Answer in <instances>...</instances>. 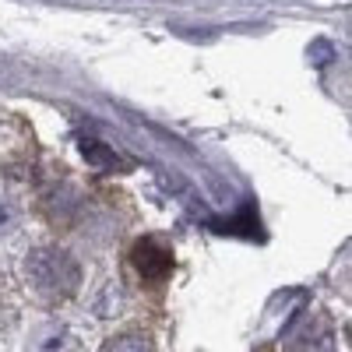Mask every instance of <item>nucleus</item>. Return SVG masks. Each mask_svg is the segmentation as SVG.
<instances>
[{"label":"nucleus","instance_id":"obj_1","mask_svg":"<svg viewBox=\"0 0 352 352\" xmlns=\"http://www.w3.org/2000/svg\"><path fill=\"white\" fill-rule=\"evenodd\" d=\"M25 275H28V282L43 292V296L64 300V296H71V292H78L81 264L67 250H60V247H39V250L28 254Z\"/></svg>","mask_w":352,"mask_h":352},{"label":"nucleus","instance_id":"obj_2","mask_svg":"<svg viewBox=\"0 0 352 352\" xmlns=\"http://www.w3.org/2000/svg\"><path fill=\"white\" fill-rule=\"evenodd\" d=\"M131 264H134V272H138L144 282L159 285V282H166V275L173 272V250H169L162 240H155V236H144V240H138V243L131 247Z\"/></svg>","mask_w":352,"mask_h":352},{"label":"nucleus","instance_id":"obj_3","mask_svg":"<svg viewBox=\"0 0 352 352\" xmlns=\"http://www.w3.org/2000/svg\"><path fill=\"white\" fill-rule=\"evenodd\" d=\"M81 155L92 162V166H99V169H116V166H124L120 155L109 152V148H102V144H96V141H81Z\"/></svg>","mask_w":352,"mask_h":352},{"label":"nucleus","instance_id":"obj_4","mask_svg":"<svg viewBox=\"0 0 352 352\" xmlns=\"http://www.w3.org/2000/svg\"><path fill=\"white\" fill-rule=\"evenodd\" d=\"M310 53H314V64H328L331 60V46L328 43H314Z\"/></svg>","mask_w":352,"mask_h":352},{"label":"nucleus","instance_id":"obj_5","mask_svg":"<svg viewBox=\"0 0 352 352\" xmlns=\"http://www.w3.org/2000/svg\"><path fill=\"white\" fill-rule=\"evenodd\" d=\"M11 222H14V215H11V212L4 208V204H0V232H4V229H8Z\"/></svg>","mask_w":352,"mask_h":352}]
</instances>
